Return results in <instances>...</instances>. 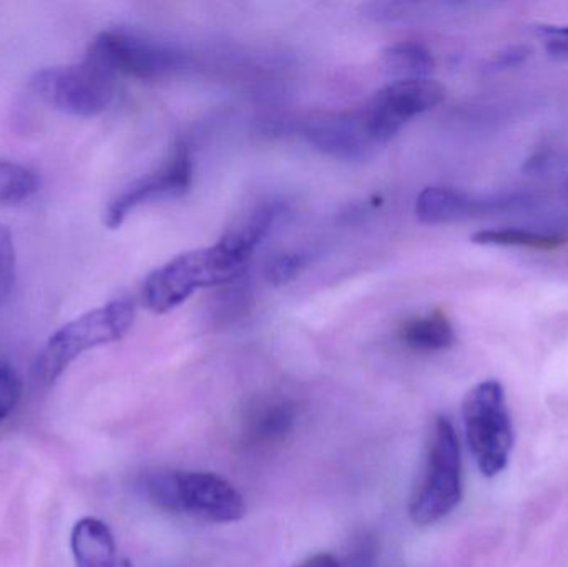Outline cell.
<instances>
[{"instance_id":"1","label":"cell","mask_w":568,"mask_h":567,"mask_svg":"<svg viewBox=\"0 0 568 567\" xmlns=\"http://www.w3.org/2000/svg\"><path fill=\"white\" fill-rule=\"evenodd\" d=\"M252 255L223 236L216 245L193 250L150 273L142 298L150 312H172L202 288L225 285L245 273Z\"/></svg>"},{"instance_id":"2","label":"cell","mask_w":568,"mask_h":567,"mask_svg":"<svg viewBox=\"0 0 568 567\" xmlns=\"http://www.w3.org/2000/svg\"><path fill=\"white\" fill-rule=\"evenodd\" d=\"M145 492L156 508L200 522L236 523L246 505L239 489L215 473L162 472L149 476Z\"/></svg>"},{"instance_id":"3","label":"cell","mask_w":568,"mask_h":567,"mask_svg":"<svg viewBox=\"0 0 568 567\" xmlns=\"http://www.w3.org/2000/svg\"><path fill=\"white\" fill-rule=\"evenodd\" d=\"M135 322V305L130 300H113L60 326L43 345L36 363L37 378L53 385L67 368L89 350L119 342Z\"/></svg>"},{"instance_id":"4","label":"cell","mask_w":568,"mask_h":567,"mask_svg":"<svg viewBox=\"0 0 568 567\" xmlns=\"http://www.w3.org/2000/svg\"><path fill=\"white\" fill-rule=\"evenodd\" d=\"M463 499V459L453 423L437 416L427 445L426 465L409 506L416 525L429 526L449 516Z\"/></svg>"},{"instance_id":"5","label":"cell","mask_w":568,"mask_h":567,"mask_svg":"<svg viewBox=\"0 0 568 567\" xmlns=\"http://www.w3.org/2000/svg\"><path fill=\"white\" fill-rule=\"evenodd\" d=\"M464 426L470 453L487 478L509 465L514 446L513 423L503 385L494 379L479 383L463 403Z\"/></svg>"},{"instance_id":"6","label":"cell","mask_w":568,"mask_h":567,"mask_svg":"<svg viewBox=\"0 0 568 567\" xmlns=\"http://www.w3.org/2000/svg\"><path fill=\"white\" fill-rule=\"evenodd\" d=\"M30 87L50 109L73 117H95L112 103L115 75L85 57L75 65L39 70Z\"/></svg>"},{"instance_id":"7","label":"cell","mask_w":568,"mask_h":567,"mask_svg":"<svg viewBox=\"0 0 568 567\" xmlns=\"http://www.w3.org/2000/svg\"><path fill=\"white\" fill-rule=\"evenodd\" d=\"M85 57L115 77L129 75L142 80L162 79L185 62L182 53L172 47L123 30H109L97 36Z\"/></svg>"},{"instance_id":"8","label":"cell","mask_w":568,"mask_h":567,"mask_svg":"<svg viewBox=\"0 0 568 567\" xmlns=\"http://www.w3.org/2000/svg\"><path fill=\"white\" fill-rule=\"evenodd\" d=\"M444 99L446 89L437 80H394L381 89L364 110L367 132L376 145H384L393 140L409 120L436 109Z\"/></svg>"},{"instance_id":"9","label":"cell","mask_w":568,"mask_h":567,"mask_svg":"<svg viewBox=\"0 0 568 567\" xmlns=\"http://www.w3.org/2000/svg\"><path fill=\"white\" fill-rule=\"evenodd\" d=\"M193 163L186 145H180L166 166L152 175L143 176L123 190L105 212L106 229L115 230L125 222L126 216L143 203L166 196H180L189 192L192 185Z\"/></svg>"},{"instance_id":"10","label":"cell","mask_w":568,"mask_h":567,"mask_svg":"<svg viewBox=\"0 0 568 567\" xmlns=\"http://www.w3.org/2000/svg\"><path fill=\"white\" fill-rule=\"evenodd\" d=\"M526 203L527 200L520 196L477 199L446 186H429L417 196L416 215L427 225H437V223L459 222V220L473 219L486 213L519 209Z\"/></svg>"},{"instance_id":"11","label":"cell","mask_w":568,"mask_h":567,"mask_svg":"<svg viewBox=\"0 0 568 567\" xmlns=\"http://www.w3.org/2000/svg\"><path fill=\"white\" fill-rule=\"evenodd\" d=\"M307 136L316 149L339 159H361L371 146H376L363 115H336L317 120L307 129Z\"/></svg>"},{"instance_id":"12","label":"cell","mask_w":568,"mask_h":567,"mask_svg":"<svg viewBox=\"0 0 568 567\" xmlns=\"http://www.w3.org/2000/svg\"><path fill=\"white\" fill-rule=\"evenodd\" d=\"M70 546L77 567H132L129 559L119 556L112 531L100 519L77 522Z\"/></svg>"},{"instance_id":"13","label":"cell","mask_w":568,"mask_h":567,"mask_svg":"<svg viewBox=\"0 0 568 567\" xmlns=\"http://www.w3.org/2000/svg\"><path fill=\"white\" fill-rule=\"evenodd\" d=\"M381 63L397 80L429 79L436 67L433 53L417 42H399L387 47Z\"/></svg>"},{"instance_id":"14","label":"cell","mask_w":568,"mask_h":567,"mask_svg":"<svg viewBox=\"0 0 568 567\" xmlns=\"http://www.w3.org/2000/svg\"><path fill=\"white\" fill-rule=\"evenodd\" d=\"M403 342L419 352H439L450 348L456 342V332L446 316L440 313L410 320L403 328Z\"/></svg>"},{"instance_id":"15","label":"cell","mask_w":568,"mask_h":567,"mask_svg":"<svg viewBox=\"0 0 568 567\" xmlns=\"http://www.w3.org/2000/svg\"><path fill=\"white\" fill-rule=\"evenodd\" d=\"M294 422V408L286 399H266L260 403L248 419V435L253 442H275L283 438Z\"/></svg>"},{"instance_id":"16","label":"cell","mask_w":568,"mask_h":567,"mask_svg":"<svg viewBox=\"0 0 568 567\" xmlns=\"http://www.w3.org/2000/svg\"><path fill=\"white\" fill-rule=\"evenodd\" d=\"M477 245L524 246V249L554 250L568 242L562 233L530 232L524 229H494L474 233Z\"/></svg>"},{"instance_id":"17","label":"cell","mask_w":568,"mask_h":567,"mask_svg":"<svg viewBox=\"0 0 568 567\" xmlns=\"http://www.w3.org/2000/svg\"><path fill=\"white\" fill-rule=\"evenodd\" d=\"M40 179L20 163L0 160V205H12L36 195Z\"/></svg>"},{"instance_id":"18","label":"cell","mask_w":568,"mask_h":567,"mask_svg":"<svg viewBox=\"0 0 568 567\" xmlns=\"http://www.w3.org/2000/svg\"><path fill=\"white\" fill-rule=\"evenodd\" d=\"M17 253L12 233L0 225V305L9 300L16 283Z\"/></svg>"},{"instance_id":"19","label":"cell","mask_w":568,"mask_h":567,"mask_svg":"<svg viewBox=\"0 0 568 567\" xmlns=\"http://www.w3.org/2000/svg\"><path fill=\"white\" fill-rule=\"evenodd\" d=\"M22 396V383L10 366H0V425L12 415Z\"/></svg>"},{"instance_id":"20","label":"cell","mask_w":568,"mask_h":567,"mask_svg":"<svg viewBox=\"0 0 568 567\" xmlns=\"http://www.w3.org/2000/svg\"><path fill=\"white\" fill-rule=\"evenodd\" d=\"M307 265V256L303 253H286L273 260L268 266V279L273 285H284L296 279Z\"/></svg>"},{"instance_id":"21","label":"cell","mask_w":568,"mask_h":567,"mask_svg":"<svg viewBox=\"0 0 568 567\" xmlns=\"http://www.w3.org/2000/svg\"><path fill=\"white\" fill-rule=\"evenodd\" d=\"M537 36L552 59L568 62V26H540Z\"/></svg>"},{"instance_id":"22","label":"cell","mask_w":568,"mask_h":567,"mask_svg":"<svg viewBox=\"0 0 568 567\" xmlns=\"http://www.w3.org/2000/svg\"><path fill=\"white\" fill-rule=\"evenodd\" d=\"M529 57V50L526 47H509L497 53L494 59L487 63V69L490 72H500V70L514 69V67L523 65Z\"/></svg>"},{"instance_id":"23","label":"cell","mask_w":568,"mask_h":567,"mask_svg":"<svg viewBox=\"0 0 568 567\" xmlns=\"http://www.w3.org/2000/svg\"><path fill=\"white\" fill-rule=\"evenodd\" d=\"M293 567H341V566H339V563H337L336 559L333 558V556L324 555V553H321V555L311 556V558H307L306 561L300 563V565H296Z\"/></svg>"},{"instance_id":"24","label":"cell","mask_w":568,"mask_h":567,"mask_svg":"<svg viewBox=\"0 0 568 567\" xmlns=\"http://www.w3.org/2000/svg\"><path fill=\"white\" fill-rule=\"evenodd\" d=\"M564 189H566V195H567V199H568V179H567V182H566V186H564Z\"/></svg>"}]
</instances>
